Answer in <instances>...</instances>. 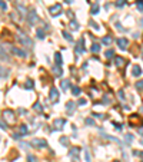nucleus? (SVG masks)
<instances>
[{
    "label": "nucleus",
    "instance_id": "nucleus-1",
    "mask_svg": "<svg viewBox=\"0 0 143 162\" xmlns=\"http://www.w3.org/2000/svg\"><path fill=\"white\" fill-rule=\"evenodd\" d=\"M17 40L20 42V44H23V46H27V47H32L33 46V40L30 38H27L26 35H19L17 36Z\"/></svg>",
    "mask_w": 143,
    "mask_h": 162
},
{
    "label": "nucleus",
    "instance_id": "nucleus-2",
    "mask_svg": "<svg viewBox=\"0 0 143 162\" xmlns=\"http://www.w3.org/2000/svg\"><path fill=\"white\" fill-rule=\"evenodd\" d=\"M49 12H50V14H52L53 17L59 16V14L62 13V4H53V6H50V7H49Z\"/></svg>",
    "mask_w": 143,
    "mask_h": 162
},
{
    "label": "nucleus",
    "instance_id": "nucleus-3",
    "mask_svg": "<svg viewBox=\"0 0 143 162\" xmlns=\"http://www.w3.org/2000/svg\"><path fill=\"white\" fill-rule=\"evenodd\" d=\"M27 20H29L30 25H36V23L39 22V16H37L36 10H30V12L27 13Z\"/></svg>",
    "mask_w": 143,
    "mask_h": 162
},
{
    "label": "nucleus",
    "instance_id": "nucleus-4",
    "mask_svg": "<svg viewBox=\"0 0 143 162\" xmlns=\"http://www.w3.org/2000/svg\"><path fill=\"white\" fill-rule=\"evenodd\" d=\"M3 118H4V121L7 123H13L14 122V113L12 111H4L3 112Z\"/></svg>",
    "mask_w": 143,
    "mask_h": 162
},
{
    "label": "nucleus",
    "instance_id": "nucleus-5",
    "mask_svg": "<svg viewBox=\"0 0 143 162\" xmlns=\"http://www.w3.org/2000/svg\"><path fill=\"white\" fill-rule=\"evenodd\" d=\"M49 98H50L52 102H57L59 100V90L56 87H52L50 92H49Z\"/></svg>",
    "mask_w": 143,
    "mask_h": 162
},
{
    "label": "nucleus",
    "instance_id": "nucleus-6",
    "mask_svg": "<svg viewBox=\"0 0 143 162\" xmlns=\"http://www.w3.org/2000/svg\"><path fill=\"white\" fill-rule=\"evenodd\" d=\"M10 52H12L13 55L19 56V57H26V56H27V53H26L25 50L19 49V47H10Z\"/></svg>",
    "mask_w": 143,
    "mask_h": 162
},
{
    "label": "nucleus",
    "instance_id": "nucleus-7",
    "mask_svg": "<svg viewBox=\"0 0 143 162\" xmlns=\"http://www.w3.org/2000/svg\"><path fill=\"white\" fill-rule=\"evenodd\" d=\"M127 44H129V40H127V39H125V38H120V39H117V46H119V49H122V50H126Z\"/></svg>",
    "mask_w": 143,
    "mask_h": 162
},
{
    "label": "nucleus",
    "instance_id": "nucleus-8",
    "mask_svg": "<svg viewBox=\"0 0 143 162\" xmlns=\"http://www.w3.org/2000/svg\"><path fill=\"white\" fill-rule=\"evenodd\" d=\"M35 146H37V148H46L47 146V144H46V141L44 139H39V138H36V139H33V142H32Z\"/></svg>",
    "mask_w": 143,
    "mask_h": 162
},
{
    "label": "nucleus",
    "instance_id": "nucleus-9",
    "mask_svg": "<svg viewBox=\"0 0 143 162\" xmlns=\"http://www.w3.org/2000/svg\"><path fill=\"white\" fill-rule=\"evenodd\" d=\"M79 154H80V149H79V148H72L70 151H69V155H70L72 158H73V162L77 161V157H79Z\"/></svg>",
    "mask_w": 143,
    "mask_h": 162
},
{
    "label": "nucleus",
    "instance_id": "nucleus-10",
    "mask_svg": "<svg viewBox=\"0 0 143 162\" xmlns=\"http://www.w3.org/2000/svg\"><path fill=\"white\" fill-rule=\"evenodd\" d=\"M0 59L9 60V53H7V50H6V47L3 44H0Z\"/></svg>",
    "mask_w": 143,
    "mask_h": 162
},
{
    "label": "nucleus",
    "instance_id": "nucleus-11",
    "mask_svg": "<svg viewBox=\"0 0 143 162\" xmlns=\"http://www.w3.org/2000/svg\"><path fill=\"white\" fill-rule=\"evenodd\" d=\"M16 7H17L19 13H20L23 17H27V12H26V7H25V4H22V3H17V4H16Z\"/></svg>",
    "mask_w": 143,
    "mask_h": 162
},
{
    "label": "nucleus",
    "instance_id": "nucleus-12",
    "mask_svg": "<svg viewBox=\"0 0 143 162\" xmlns=\"http://www.w3.org/2000/svg\"><path fill=\"white\" fill-rule=\"evenodd\" d=\"M132 75H133V76H136V78H138V76H140V75H142V68H140V66H138V65H135V66H133V70H132Z\"/></svg>",
    "mask_w": 143,
    "mask_h": 162
},
{
    "label": "nucleus",
    "instance_id": "nucleus-13",
    "mask_svg": "<svg viewBox=\"0 0 143 162\" xmlns=\"http://www.w3.org/2000/svg\"><path fill=\"white\" fill-rule=\"evenodd\" d=\"M76 53H77V55H83V53H84V49H83V39L77 43V46H76Z\"/></svg>",
    "mask_w": 143,
    "mask_h": 162
},
{
    "label": "nucleus",
    "instance_id": "nucleus-14",
    "mask_svg": "<svg viewBox=\"0 0 143 162\" xmlns=\"http://www.w3.org/2000/svg\"><path fill=\"white\" fill-rule=\"evenodd\" d=\"M114 65H116L117 68L123 66V65H125V59L120 57V56H114Z\"/></svg>",
    "mask_w": 143,
    "mask_h": 162
},
{
    "label": "nucleus",
    "instance_id": "nucleus-15",
    "mask_svg": "<svg viewBox=\"0 0 143 162\" xmlns=\"http://www.w3.org/2000/svg\"><path fill=\"white\" fill-rule=\"evenodd\" d=\"M7 76H9V69L0 66V79H4V78H7Z\"/></svg>",
    "mask_w": 143,
    "mask_h": 162
},
{
    "label": "nucleus",
    "instance_id": "nucleus-16",
    "mask_svg": "<svg viewBox=\"0 0 143 162\" xmlns=\"http://www.w3.org/2000/svg\"><path fill=\"white\" fill-rule=\"evenodd\" d=\"M54 62H56V66H62L63 59H62V55H60V53H56V55H54Z\"/></svg>",
    "mask_w": 143,
    "mask_h": 162
},
{
    "label": "nucleus",
    "instance_id": "nucleus-17",
    "mask_svg": "<svg viewBox=\"0 0 143 162\" xmlns=\"http://www.w3.org/2000/svg\"><path fill=\"white\" fill-rule=\"evenodd\" d=\"M65 123H66V121H65V119H56V121H54V126H56L57 129H62Z\"/></svg>",
    "mask_w": 143,
    "mask_h": 162
},
{
    "label": "nucleus",
    "instance_id": "nucleus-18",
    "mask_svg": "<svg viewBox=\"0 0 143 162\" xmlns=\"http://www.w3.org/2000/svg\"><path fill=\"white\" fill-rule=\"evenodd\" d=\"M66 111L69 113H73V111H74V102H67L66 103Z\"/></svg>",
    "mask_w": 143,
    "mask_h": 162
},
{
    "label": "nucleus",
    "instance_id": "nucleus-19",
    "mask_svg": "<svg viewBox=\"0 0 143 162\" xmlns=\"http://www.w3.org/2000/svg\"><path fill=\"white\" fill-rule=\"evenodd\" d=\"M90 50H92L93 53H97V52L100 50V46H99L97 43H93V44H92V47H90Z\"/></svg>",
    "mask_w": 143,
    "mask_h": 162
},
{
    "label": "nucleus",
    "instance_id": "nucleus-20",
    "mask_svg": "<svg viewBox=\"0 0 143 162\" xmlns=\"http://www.w3.org/2000/svg\"><path fill=\"white\" fill-rule=\"evenodd\" d=\"M35 86V82L33 81H26L25 82V89H32Z\"/></svg>",
    "mask_w": 143,
    "mask_h": 162
},
{
    "label": "nucleus",
    "instance_id": "nucleus-21",
    "mask_svg": "<svg viewBox=\"0 0 143 162\" xmlns=\"http://www.w3.org/2000/svg\"><path fill=\"white\" fill-rule=\"evenodd\" d=\"M102 43L106 44V46H109V44L112 43V38H110V36H105V38L102 39Z\"/></svg>",
    "mask_w": 143,
    "mask_h": 162
},
{
    "label": "nucleus",
    "instance_id": "nucleus-22",
    "mask_svg": "<svg viewBox=\"0 0 143 162\" xmlns=\"http://www.w3.org/2000/svg\"><path fill=\"white\" fill-rule=\"evenodd\" d=\"M72 93H73L74 96H80V89H79L77 86H73V87H72Z\"/></svg>",
    "mask_w": 143,
    "mask_h": 162
},
{
    "label": "nucleus",
    "instance_id": "nucleus-23",
    "mask_svg": "<svg viewBox=\"0 0 143 162\" xmlns=\"http://www.w3.org/2000/svg\"><path fill=\"white\" fill-rule=\"evenodd\" d=\"M136 122H140V118H139V116H136V115L130 116V125H135Z\"/></svg>",
    "mask_w": 143,
    "mask_h": 162
},
{
    "label": "nucleus",
    "instance_id": "nucleus-24",
    "mask_svg": "<svg viewBox=\"0 0 143 162\" xmlns=\"http://www.w3.org/2000/svg\"><path fill=\"white\" fill-rule=\"evenodd\" d=\"M69 25H70V27L73 29V30H77V29H79V23H77L76 20H72Z\"/></svg>",
    "mask_w": 143,
    "mask_h": 162
},
{
    "label": "nucleus",
    "instance_id": "nucleus-25",
    "mask_svg": "<svg viewBox=\"0 0 143 162\" xmlns=\"http://www.w3.org/2000/svg\"><path fill=\"white\" fill-rule=\"evenodd\" d=\"M53 72H54V75H57V76H62V73H63V70H62V68H60V66H56Z\"/></svg>",
    "mask_w": 143,
    "mask_h": 162
},
{
    "label": "nucleus",
    "instance_id": "nucleus-26",
    "mask_svg": "<svg viewBox=\"0 0 143 162\" xmlns=\"http://www.w3.org/2000/svg\"><path fill=\"white\" fill-rule=\"evenodd\" d=\"M19 131H20V133H22V135H26V133L29 132V129H27V126H26V125H22Z\"/></svg>",
    "mask_w": 143,
    "mask_h": 162
},
{
    "label": "nucleus",
    "instance_id": "nucleus-27",
    "mask_svg": "<svg viewBox=\"0 0 143 162\" xmlns=\"http://www.w3.org/2000/svg\"><path fill=\"white\" fill-rule=\"evenodd\" d=\"M62 35H63V38H65V39H66V40H69V42H73V38H72L70 35H69V33H67V32H63V33H62Z\"/></svg>",
    "mask_w": 143,
    "mask_h": 162
},
{
    "label": "nucleus",
    "instance_id": "nucleus-28",
    "mask_svg": "<svg viewBox=\"0 0 143 162\" xmlns=\"http://www.w3.org/2000/svg\"><path fill=\"white\" fill-rule=\"evenodd\" d=\"M92 13H93V14L99 13V4H93V6H92Z\"/></svg>",
    "mask_w": 143,
    "mask_h": 162
},
{
    "label": "nucleus",
    "instance_id": "nucleus-29",
    "mask_svg": "<svg viewBox=\"0 0 143 162\" xmlns=\"http://www.w3.org/2000/svg\"><path fill=\"white\" fill-rule=\"evenodd\" d=\"M37 38L39 39H44V32L42 29H37Z\"/></svg>",
    "mask_w": 143,
    "mask_h": 162
},
{
    "label": "nucleus",
    "instance_id": "nucleus-30",
    "mask_svg": "<svg viewBox=\"0 0 143 162\" xmlns=\"http://www.w3.org/2000/svg\"><path fill=\"white\" fill-rule=\"evenodd\" d=\"M69 86H70L69 81H62V89H65V90H66V89H67Z\"/></svg>",
    "mask_w": 143,
    "mask_h": 162
},
{
    "label": "nucleus",
    "instance_id": "nucleus-31",
    "mask_svg": "<svg viewBox=\"0 0 143 162\" xmlns=\"http://www.w3.org/2000/svg\"><path fill=\"white\" fill-rule=\"evenodd\" d=\"M84 122H86V125H89V126H95V119H92V118H87Z\"/></svg>",
    "mask_w": 143,
    "mask_h": 162
},
{
    "label": "nucleus",
    "instance_id": "nucleus-32",
    "mask_svg": "<svg viewBox=\"0 0 143 162\" xmlns=\"http://www.w3.org/2000/svg\"><path fill=\"white\" fill-rule=\"evenodd\" d=\"M0 9L1 10H7V4H6L4 0H0Z\"/></svg>",
    "mask_w": 143,
    "mask_h": 162
},
{
    "label": "nucleus",
    "instance_id": "nucleus-33",
    "mask_svg": "<svg viewBox=\"0 0 143 162\" xmlns=\"http://www.w3.org/2000/svg\"><path fill=\"white\" fill-rule=\"evenodd\" d=\"M136 6H138V10H139V12H143V1L142 0H139V1L136 3Z\"/></svg>",
    "mask_w": 143,
    "mask_h": 162
},
{
    "label": "nucleus",
    "instance_id": "nucleus-34",
    "mask_svg": "<svg viewBox=\"0 0 143 162\" xmlns=\"http://www.w3.org/2000/svg\"><path fill=\"white\" fill-rule=\"evenodd\" d=\"M125 3H126V0H117L116 1V7H122V6H125Z\"/></svg>",
    "mask_w": 143,
    "mask_h": 162
},
{
    "label": "nucleus",
    "instance_id": "nucleus-35",
    "mask_svg": "<svg viewBox=\"0 0 143 162\" xmlns=\"http://www.w3.org/2000/svg\"><path fill=\"white\" fill-rule=\"evenodd\" d=\"M105 56H106V57H113V56H114V52H113V50H107L106 53H105Z\"/></svg>",
    "mask_w": 143,
    "mask_h": 162
},
{
    "label": "nucleus",
    "instance_id": "nucleus-36",
    "mask_svg": "<svg viewBox=\"0 0 143 162\" xmlns=\"http://www.w3.org/2000/svg\"><path fill=\"white\" fill-rule=\"evenodd\" d=\"M77 103H79V105H80V106H84V105H86V103H87V100H86V99H84V98H82V99H79V102H77Z\"/></svg>",
    "mask_w": 143,
    "mask_h": 162
},
{
    "label": "nucleus",
    "instance_id": "nucleus-37",
    "mask_svg": "<svg viewBox=\"0 0 143 162\" xmlns=\"http://www.w3.org/2000/svg\"><path fill=\"white\" fill-rule=\"evenodd\" d=\"M126 139H127L129 144H132V142H133V135H132V133H127V135H126Z\"/></svg>",
    "mask_w": 143,
    "mask_h": 162
},
{
    "label": "nucleus",
    "instance_id": "nucleus-38",
    "mask_svg": "<svg viewBox=\"0 0 143 162\" xmlns=\"http://www.w3.org/2000/svg\"><path fill=\"white\" fill-rule=\"evenodd\" d=\"M136 89H143V81L136 82Z\"/></svg>",
    "mask_w": 143,
    "mask_h": 162
},
{
    "label": "nucleus",
    "instance_id": "nucleus-39",
    "mask_svg": "<svg viewBox=\"0 0 143 162\" xmlns=\"http://www.w3.org/2000/svg\"><path fill=\"white\" fill-rule=\"evenodd\" d=\"M113 126H114L117 131H122V125H120L119 122H113Z\"/></svg>",
    "mask_w": 143,
    "mask_h": 162
},
{
    "label": "nucleus",
    "instance_id": "nucleus-40",
    "mask_svg": "<svg viewBox=\"0 0 143 162\" xmlns=\"http://www.w3.org/2000/svg\"><path fill=\"white\" fill-rule=\"evenodd\" d=\"M92 115H93V116H96V118H103V119L106 118V115H102V113H92Z\"/></svg>",
    "mask_w": 143,
    "mask_h": 162
},
{
    "label": "nucleus",
    "instance_id": "nucleus-41",
    "mask_svg": "<svg viewBox=\"0 0 143 162\" xmlns=\"http://www.w3.org/2000/svg\"><path fill=\"white\" fill-rule=\"evenodd\" d=\"M0 128H1L3 131H6V129H7V126H6V123H4V122H3V121H0Z\"/></svg>",
    "mask_w": 143,
    "mask_h": 162
},
{
    "label": "nucleus",
    "instance_id": "nucleus-42",
    "mask_svg": "<svg viewBox=\"0 0 143 162\" xmlns=\"http://www.w3.org/2000/svg\"><path fill=\"white\" fill-rule=\"evenodd\" d=\"M90 25H92V26H93V27H95V29H96V30H100V27H99V26H97V25H96V22H92V23H90Z\"/></svg>",
    "mask_w": 143,
    "mask_h": 162
},
{
    "label": "nucleus",
    "instance_id": "nucleus-43",
    "mask_svg": "<svg viewBox=\"0 0 143 162\" xmlns=\"http://www.w3.org/2000/svg\"><path fill=\"white\" fill-rule=\"evenodd\" d=\"M84 157H86V161H87V162H90V155H89V152H87V151L84 152Z\"/></svg>",
    "mask_w": 143,
    "mask_h": 162
},
{
    "label": "nucleus",
    "instance_id": "nucleus-44",
    "mask_svg": "<svg viewBox=\"0 0 143 162\" xmlns=\"http://www.w3.org/2000/svg\"><path fill=\"white\" fill-rule=\"evenodd\" d=\"M119 98H120V99H125V93H123V90L119 92Z\"/></svg>",
    "mask_w": 143,
    "mask_h": 162
},
{
    "label": "nucleus",
    "instance_id": "nucleus-45",
    "mask_svg": "<svg viewBox=\"0 0 143 162\" xmlns=\"http://www.w3.org/2000/svg\"><path fill=\"white\" fill-rule=\"evenodd\" d=\"M138 133H140V135H143V126H140V128L138 129Z\"/></svg>",
    "mask_w": 143,
    "mask_h": 162
},
{
    "label": "nucleus",
    "instance_id": "nucleus-46",
    "mask_svg": "<svg viewBox=\"0 0 143 162\" xmlns=\"http://www.w3.org/2000/svg\"><path fill=\"white\" fill-rule=\"evenodd\" d=\"M29 162H36V159L32 157V155H29Z\"/></svg>",
    "mask_w": 143,
    "mask_h": 162
},
{
    "label": "nucleus",
    "instance_id": "nucleus-47",
    "mask_svg": "<svg viewBox=\"0 0 143 162\" xmlns=\"http://www.w3.org/2000/svg\"><path fill=\"white\" fill-rule=\"evenodd\" d=\"M135 155H139V157H142L143 152H138V151H135Z\"/></svg>",
    "mask_w": 143,
    "mask_h": 162
},
{
    "label": "nucleus",
    "instance_id": "nucleus-48",
    "mask_svg": "<svg viewBox=\"0 0 143 162\" xmlns=\"http://www.w3.org/2000/svg\"><path fill=\"white\" fill-rule=\"evenodd\" d=\"M65 1H66V3H72V0H65Z\"/></svg>",
    "mask_w": 143,
    "mask_h": 162
},
{
    "label": "nucleus",
    "instance_id": "nucleus-49",
    "mask_svg": "<svg viewBox=\"0 0 143 162\" xmlns=\"http://www.w3.org/2000/svg\"><path fill=\"white\" fill-rule=\"evenodd\" d=\"M142 26H143V20H142Z\"/></svg>",
    "mask_w": 143,
    "mask_h": 162
},
{
    "label": "nucleus",
    "instance_id": "nucleus-50",
    "mask_svg": "<svg viewBox=\"0 0 143 162\" xmlns=\"http://www.w3.org/2000/svg\"><path fill=\"white\" fill-rule=\"evenodd\" d=\"M114 162H119V161H114Z\"/></svg>",
    "mask_w": 143,
    "mask_h": 162
},
{
    "label": "nucleus",
    "instance_id": "nucleus-51",
    "mask_svg": "<svg viewBox=\"0 0 143 162\" xmlns=\"http://www.w3.org/2000/svg\"><path fill=\"white\" fill-rule=\"evenodd\" d=\"M142 162H143V161H142Z\"/></svg>",
    "mask_w": 143,
    "mask_h": 162
}]
</instances>
